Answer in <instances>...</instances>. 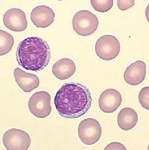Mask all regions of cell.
I'll return each mask as SVG.
<instances>
[{
  "label": "cell",
  "mask_w": 149,
  "mask_h": 150,
  "mask_svg": "<svg viewBox=\"0 0 149 150\" xmlns=\"http://www.w3.org/2000/svg\"><path fill=\"white\" fill-rule=\"evenodd\" d=\"M16 55L18 64L22 68L38 72L48 65L51 58V48L43 38L30 36L20 42Z\"/></svg>",
  "instance_id": "7a4b0ae2"
},
{
  "label": "cell",
  "mask_w": 149,
  "mask_h": 150,
  "mask_svg": "<svg viewBox=\"0 0 149 150\" xmlns=\"http://www.w3.org/2000/svg\"><path fill=\"white\" fill-rule=\"evenodd\" d=\"M120 51V42L113 35L101 36L95 43V52L101 59L108 61L115 59Z\"/></svg>",
  "instance_id": "8992f818"
},
{
  "label": "cell",
  "mask_w": 149,
  "mask_h": 150,
  "mask_svg": "<svg viewBox=\"0 0 149 150\" xmlns=\"http://www.w3.org/2000/svg\"><path fill=\"white\" fill-rule=\"evenodd\" d=\"M139 101L144 109L149 110V87H145L141 89L139 94Z\"/></svg>",
  "instance_id": "e0dca14e"
},
{
  "label": "cell",
  "mask_w": 149,
  "mask_h": 150,
  "mask_svg": "<svg viewBox=\"0 0 149 150\" xmlns=\"http://www.w3.org/2000/svg\"><path fill=\"white\" fill-rule=\"evenodd\" d=\"M28 107L30 112L38 118H46L51 115V96L45 91H38L29 98Z\"/></svg>",
  "instance_id": "5b68a950"
},
{
  "label": "cell",
  "mask_w": 149,
  "mask_h": 150,
  "mask_svg": "<svg viewBox=\"0 0 149 150\" xmlns=\"http://www.w3.org/2000/svg\"><path fill=\"white\" fill-rule=\"evenodd\" d=\"M91 5L96 11L107 12L113 7V0H91Z\"/></svg>",
  "instance_id": "2e32d148"
},
{
  "label": "cell",
  "mask_w": 149,
  "mask_h": 150,
  "mask_svg": "<svg viewBox=\"0 0 149 150\" xmlns=\"http://www.w3.org/2000/svg\"><path fill=\"white\" fill-rule=\"evenodd\" d=\"M138 122V115L131 108H124L121 109L117 117L118 127L123 131H128L134 129Z\"/></svg>",
  "instance_id": "5bb4252c"
},
{
  "label": "cell",
  "mask_w": 149,
  "mask_h": 150,
  "mask_svg": "<svg viewBox=\"0 0 149 150\" xmlns=\"http://www.w3.org/2000/svg\"><path fill=\"white\" fill-rule=\"evenodd\" d=\"M102 127L97 120L87 118L82 120L78 127V135L83 144L92 145L97 143L102 136Z\"/></svg>",
  "instance_id": "277c9868"
},
{
  "label": "cell",
  "mask_w": 149,
  "mask_h": 150,
  "mask_svg": "<svg viewBox=\"0 0 149 150\" xmlns=\"http://www.w3.org/2000/svg\"><path fill=\"white\" fill-rule=\"evenodd\" d=\"M146 76V65L141 60L134 62L127 68L124 72V80L132 86L140 85Z\"/></svg>",
  "instance_id": "8fae6325"
},
{
  "label": "cell",
  "mask_w": 149,
  "mask_h": 150,
  "mask_svg": "<svg viewBox=\"0 0 149 150\" xmlns=\"http://www.w3.org/2000/svg\"><path fill=\"white\" fill-rule=\"evenodd\" d=\"M76 72V64L69 58H62L52 67V73L58 80H64L71 78Z\"/></svg>",
  "instance_id": "4fadbf2b"
},
{
  "label": "cell",
  "mask_w": 149,
  "mask_h": 150,
  "mask_svg": "<svg viewBox=\"0 0 149 150\" xmlns=\"http://www.w3.org/2000/svg\"><path fill=\"white\" fill-rule=\"evenodd\" d=\"M14 76L16 83L25 92H31L39 86V78L36 75L25 72L19 68L15 69Z\"/></svg>",
  "instance_id": "7c38bea8"
},
{
  "label": "cell",
  "mask_w": 149,
  "mask_h": 150,
  "mask_svg": "<svg viewBox=\"0 0 149 150\" xmlns=\"http://www.w3.org/2000/svg\"><path fill=\"white\" fill-rule=\"evenodd\" d=\"M14 45V36L5 31L0 30V55L2 56L9 53Z\"/></svg>",
  "instance_id": "9a60e30c"
},
{
  "label": "cell",
  "mask_w": 149,
  "mask_h": 150,
  "mask_svg": "<svg viewBox=\"0 0 149 150\" xmlns=\"http://www.w3.org/2000/svg\"><path fill=\"white\" fill-rule=\"evenodd\" d=\"M123 101L122 95L114 89H108L101 94L99 98V107L102 112L113 113L118 109Z\"/></svg>",
  "instance_id": "9c48e42d"
},
{
  "label": "cell",
  "mask_w": 149,
  "mask_h": 150,
  "mask_svg": "<svg viewBox=\"0 0 149 150\" xmlns=\"http://www.w3.org/2000/svg\"><path fill=\"white\" fill-rule=\"evenodd\" d=\"M55 14L53 9L46 5H40L32 9L30 19L34 25L38 28H46L55 21Z\"/></svg>",
  "instance_id": "30bf717a"
},
{
  "label": "cell",
  "mask_w": 149,
  "mask_h": 150,
  "mask_svg": "<svg viewBox=\"0 0 149 150\" xmlns=\"http://www.w3.org/2000/svg\"><path fill=\"white\" fill-rule=\"evenodd\" d=\"M99 26V20L95 14L87 10L77 12L72 20V27L76 34L81 36L92 35Z\"/></svg>",
  "instance_id": "3957f363"
},
{
  "label": "cell",
  "mask_w": 149,
  "mask_h": 150,
  "mask_svg": "<svg viewBox=\"0 0 149 150\" xmlns=\"http://www.w3.org/2000/svg\"><path fill=\"white\" fill-rule=\"evenodd\" d=\"M89 89L73 82L64 84L57 91L54 105L58 114L65 119H77L83 116L92 105Z\"/></svg>",
  "instance_id": "6da1fadb"
},
{
  "label": "cell",
  "mask_w": 149,
  "mask_h": 150,
  "mask_svg": "<svg viewBox=\"0 0 149 150\" xmlns=\"http://www.w3.org/2000/svg\"><path fill=\"white\" fill-rule=\"evenodd\" d=\"M2 142L7 150H27L31 144V138L28 133L23 130L11 129L4 133Z\"/></svg>",
  "instance_id": "52a82bcc"
},
{
  "label": "cell",
  "mask_w": 149,
  "mask_h": 150,
  "mask_svg": "<svg viewBox=\"0 0 149 150\" xmlns=\"http://www.w3.org/2000/svg\"><path fill=\"white\" fill-rule=\"evenodd\" d=\"M3 23L9 30L16 32H23L27 27L26 14L20 8H10L3 16Z\"/></svg>",
  "instance_id": "ba28073f"
},
{
  "label": "cell",
  "mask_w": 149,
  "mask_h": 150,
  "mask_svg": "<svg viewBox=\"0 0 149 150\" xmlns=\"http://www.w3.org/2000/svg\"><path fill=\"white\" fill-rule=\"evenodd\" d=\"M134 0H118L117 6L121 11H125L135 5Z\"/></svg>",
  "instance_id": "ac0fdd59"
},
{
  "label": "cell",
  "mask_w": 149,
  "mask_h": 150,
  "mask_svg": "<svg viewBox=\"0 0 149 150\" xmlns=\"http://www.w3.org/2000/svg\"><path fill=\"white\" fill-rule=\"evenodd\" d=\"M126 150L127 148L123 145V144L120 143V142H113L108 144L106 147L104 148V150Z\"/></svg>",
  "instance_id": "d6986e66"
}]
</instances>
